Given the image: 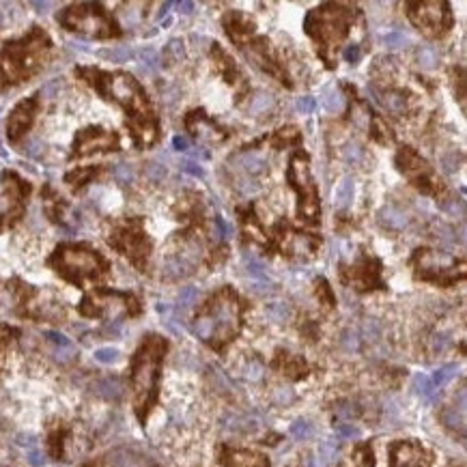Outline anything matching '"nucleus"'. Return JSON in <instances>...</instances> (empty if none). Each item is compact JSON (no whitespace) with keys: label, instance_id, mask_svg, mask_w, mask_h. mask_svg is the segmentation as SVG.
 Returning a JSON list of instances; mask_svg holds the SVG:
<instances>
[{"label":"nucleus","instance_id":"nucleus-12","mask_svg":"<svg viewBox=\"0 0 467 467\" xmlns=\"http://www.w3.org/2000/svg\"><path fill=\"white\" fill-rule=\"evenodd\" d=\"M276 368L283 370V375H287L289 379H302L308 372L306 362L297 355H291V353H280L276 357Z\"/></svg>","mask_w":467,"mask_h":467},{"label":"nucleus","instance_id":"nucleus-14","mask_svg":"<svg viewBox=\"0 0 467 467\" xmlns=\"http://www.w3.org/2000/svg\"><path fill=\"white\" fill-rule=\"evenodd\" d=\"M192 265L194 263H190L188 261V256H170V259H166V263L162 265V273L166 276V278H181V276H188L190 271H192Z\"/></svg>","mask_w":467,"mask_h":467},{"label":"nucleus","instance_id":"nucleus-25","mask_svg":"<svg viewBox=\"0 0 467 467\" xmlns=\"http://www.w3.org/2000/svg\"><path fill=\"white\" fill-rule=\"evenodd\" d=\"M418 65L422 69H433L437 65V54L433 48L429 45H422V48H418Z\"/></svg>","mask_w":467,"mask_h":467},{"label":"nucleus","instance_id":"nucleus-11","mask_svg":"<svg viewBox=\"0 0 467 467\" xmlns=\"http://www.w3.org/2000/svg\"><path fill=\"white\" fill-rule=\"evenodd\" d=\"M35 106H37L35 100H28V102H22V104L13 110L11 119H9V138H11V140H16L20 134H24V131L28 129V125L32 123Z\"/></svg>","mask_w":467,"mask_h":467},{"label":"nucleus","instance_id":"nucleus-45","mask_svg":"<svg viewBox=\"0 0 467 467\" xmlns=\"http://www.w3.org/2000/svg\"><path fill=\"white\" fill-rule=\"evenodd\" d=\"M314 108H317V102H314V97H300L297 100V110L302 112V114H310V112H314Z\"/></svg>","mask_w":467,"mask_h":467},{"label":"nucleus","instance_id":"nucleus-42","mask_svg":"<svg viewBox=\"0 0 467 467\" xmlns=\"http://www.w3.org/2000/svg\"><path fill=\"white\" fill-rule=\"evenodd\" d=\"M442 168H444V172H448V175L456 172V168H459V155H456V153L444 155V158H442Z\"/></svg>","mask_w":467,"mask_h":467},{"label":"nucleus","instance_id":"nucleus-18","mask_svg":"<svg viewBox=\"0 0 467 467\" xmlns=\"http://www.w3.org/2000/svg\"><path fill=\"white\" fill-rule=\"evenodd\" d=\"M353 467H375V454L370 444H360L353 452Z\"/></svg>","mask_w":467,"mask_h":467},{"label":"nucleus","instance_id":"nucleus-21","mask_svg":"<svg viewBox=\"0 0 467 467\" xmlns=\"http://www.w3.org/2000/svg\"><path fill=\"white\" fill-rule=\"evenodd\" d=\"M323 106L328 108L330 112H341V110L345 108V97H343V93L336 90V88H330L328 93H325V97H323Z\"/></svg>","mask_w":467,"mask_h":467},{"label":"nucleus","instance_id":"nucleus-58","mask_svg":"<svg viewBox=\"0 0 467 467\" xmlns=\"http://www.w3.org/2000/svg\"><path fill=\"white\" fill-rule=\"evenodd\" d=\"M0 22H3V13H0Z\"/></svg>","mask_w":467,"mask_h":467},{"label":"nucleus","instance_id":"nucleus-40","mask_svg":"<svg viewBox=\"0 0 467 467\" xmlns=\"http://www.w3.org/2000/svg\"><path fill=\"white\" fill-rule=\"evenodd\" d=\"M24 153L28 158H39L43 153V143H41L39 138H28L26 143H24Z\"/></svg>","mask_w":467,"mask_h":467},{"label":"nucleus","instance_id":"nucleus-56","mask_svg":"<svg viewBox=\"0 0 467 467\" xmlns=\"http://www.w3.org/2000/svg\"><path fill=\"white\" fill-rule=\"evenodd\" d=\"M30 5L32 9H37V13H48V9H52V3H41V0H35Z\"/></svg>","mask_w":467,"mask_h":467},{"label":"nucleus","instance_id":"nucleus-10","mask_svg":"<svg viewBox=\"0 0 467 467\" xmlns=\"http://www.w3.org/2000/svg\"><path fill=\"white\" fill-rule=\"evenodd\" d=\"M220 461H222L224 467H269V461L263 454L250 452V450L224 448L220 452Z\"/></svg>","mask_w":467,"mask_h":467},{"label":"nucleus","instance_id":"nucleus-31","mask_svg":"<svg viewBox=\"0 0 467 467\" xmlns=\"http://www.w3.org/2000/svg\"><path fill=\"white\" fill-rule=\"evenodd\" d=\"M291 435H293L295 439H300V442L308 439V437L312 435V427H310V422H306V420H297V422L291 425Z\"/></svg>","mask_w":467,"mask_h":467},{"label":"nucleus","instance_id":"nucleus-17","mask_svg":"<svg viewBox=\"0 0 467 467\" xmlns=\"http://www.w3.org/2000/svg\"><path fill=\"white\" fill-rule=\"evenodd\" d=\"M382 106L392 112V114H403L405 108H407V102H405V95H401V93H386V95L379 97Z\"/></svg>","mask_w":467,"mask_h":467},{"label":"nucleus","instance_id":"nucleus-28","mask_svg":"<svg viewBox=\"0 0 467 467\" xmlns=\"http://www.w3.org/2000/svg\"><path fill=\"white\" fill-rule=\"evenodd\" d=\"M265 312H267V317H269L271 321H276V323H283V321L289 317V308H287L283 302H273V304H269V306L265 308Z\"/></svg>","mask_w":467,"mask_h":467},{"label":"nucleus","instance_id":"nucleus-32","mask_svg":"<svg viewBox=\"0 0 467 467\" xmlns=\"http://www.w3.org/2000/svg\"><path fill=\"white\" fill-rule=\"evenodd\" d=\"M433 232H435V237L439 242H444V244H452L454 242V230L448 224H444V222H435L433 224Z\"/></svg>","mask_w":467,"mask_h":467},{"label":"nucleus","instance_id":"nucleus-50","mask_svg":"<svg viewBox=\"0 0 467 467\" xmlns=\"http://www.w3.org/2000/svg\"><path fill=\"white\" fill-rule=\"evenodd\" d=\"M343 57H345V61H347V63H357V61H360V57H362L360 45H357V43L349 45V48L343 52Z\"/></svg>","mask_w":467,"mask_h":467},{"label":"nucleus","instance_id":"nucleus-54","mask_svg":"<svg viewBox=\"0 0 467 467\" xmlns=\"http://www.w3.org/2000/svg\"><path fill=\"white\" fill-rule=\"evenodd\" d=\"M188 147H190L188 140H185L183 136H175V138H172V149H175V151H188Z\"/></svg>","mask_w":467,"mask_h":467},{"label":"nucleus","instance_id":"nucleus-34","mask_svg":"<svg viewBox=\"0 0 467 467\" xmlns=\"http://www.w3.org/2000/svg\"><path fill=\"white\" fill-rule=\"evenodd\" d=\"M384 43L388 45V48H392V50H398V48H403V45H407V43H409V39H407L403 32L392 30V32H388V35L384 37Z\"/></svg>","mask_w":467,"mask_h":467},{"label":"nucleus","instance_id":"nucleus-37","mask_svg":"<svg viewBox=\"0 0 467 467\" xmlns=\"http://www.w3.org/2000/svg\"><path fill=\"white\" fill-rule=\"evenodd\" d=\"M43 336L48 338L57 349H73V347H71V341H69L65 334H61V332H45Z\"/></svg>","mask_w":467,"mask_h":467},{"label":"nucleus","instance_id":"nucleus-26","mask_svg":"<svg viewBox=\"0 0 467 467\" xmlns=\"http://www.w3.org/2000/svg\"><path fill=\"white\" fill-rule=\"evenodd\" d=\"M271 106H273V97L267 95V93H259V95L252 97V102H250V112H252V114H263V112H267Z\"/></svg>","mask_w":467,"mask_h":467},{"label":"nucleus","instance_id":"nucleus-57","mask_svg":"<svg viewBox=\"0 0 467 467\" xmlns=\"http://www.w3.org/2000/svg\"><path fill=\"white\" fill-rule=\"evenodd\" d=\"M172 7V3H164L162 7H160V13H158V18H164L166 13H168V9Z\"/></svg>","mask_w":467,"mask_h":467},{"label":"nucleus","instance_id":"nucleus-6","mask_svg":"<svg viewBox=\"0 0 467 467\" xmlns=\"http://www.w3.org/2000/svg\"><path fill=\"white\" fill-rule=\"evenodd\" d=\"M390 467H431V454L418 442H396L390 446Z\"/></svg>","mask_w":467,"mask_h":467},{"label":"nucleus","instance_id":"nucleus-47","mask_svg":"<svg viewBox=\"0 0 467 467\" xmlns=\"http://www.w3.org/2000/svg\"><path fill=\"white\" fill-rule=\"evenodd\" d=\"M336 433H338V437H343V439H353V437L360 435V431H357L353 425H338V427H336Z\"/></svg>","mask_w":467,"mask_h":467},{"label":"nucleus","instance_id":"nucleus-29","mask_svg":"<svg viewBox=\"0 0 467 467\" xmlns=\"http://www.w3.org/2000/svg\"><path fill=\"white\" fill-rule=\"evenodd\" d=\"M246 267H248V273H250L254 280H259V283H267V273H265L263 263H259V261L252 259V256H246Z\"/></svg>","mask_w":467,"mask_h":467},{"label":"nucleus","instance_id":"nucleus-3","mask_svg":"<svg viewBox=\"0 0 467 467\" xmlns=\"http://www.w3.org/2000/svg\"><path fill=\"white\" fill-rule=\"evenodd\" d=\"M52 265L59 267V271L80 283L84 276H95L104 269V261L100 259L97 252H93L88 248H78V246H65L52 256Z\"/></svg>","mask_w":467,"mask_h":467},{"label":"nucleus","instance_id":"nucleus-7","mask_svg":"<svg viewBox=\"0 0 467 467\" xmlns=\"http://www.w3.org/2000/svg\"><path fill=\"white\" fill-rule=\"evenodd\" d=\"M110 95L121 102L127 110L143 106V90L136 84V80L127 73H117L110 78Z\"/></svg>","mask_w":467,"mask_h":467},{"label":"nucleus","instance_id":"nucleus-24","mask_svg":"<svg viewBox=\"0 0 467 467\" xmlns=\"http://www.w3.org/2000/svg\"><path fill=\"white\" fill-rule=\"evenodd\" d=\"M138 59H140V65H143L145 71H158V67H160V57H158V52H155L153 48L140 50Z\"/></svg>","mask_w":467,"mask_h":467},{"label":"nucleus","instance_id":"nucleus-48","mask_svg":"<svg viewBox=\"0 0 467 467\" xmlns=\"http://www.w3.org/2000/svg\"><path fill=\"white\" fill-rule=\"evenodd\" d=\"M237 190L244 194V196H250V194H254V192H259V183H254V181H248V179H244V181H240L237 183Z\"/></svg>","mask_w":467,"mask_h":467},{"label":"nucleus","instance_id":"nucleus-38","mask_svg":"<svg viewBox=\"0 0 467 467\" xmlns=\"http://www.w3.org/2000/svg\"><path fill=\"white\" fill-rule=\"evenodd\" d=\"M95 360L100 364H114L119 360V351L112 349V347H104V349H97L95 351Z\"/></svg>","mask_w":467,"mask_h":467},{"label":"nucleus","instance_id":"nucleus-19","mask_svg":"<svg viewBox=\"0 0 467 467\" xmlns=\"http://www.w3.org/2000/svg\"><path fill=\"white\" fill-rule=\"evenodd\" d=\"M100 57L106 59V61H110V63H127V61L134 57V52H131L129 48H125V45H117V48L102 50Z\"/></svg>","mask_w":467,"mask_h":467},{"label":"nucleus","instance_id":"nucleus-15","mask_svg":"<svg viewBox=\"0 0 467 467\" xmlns=\"http://www.w3.org/2000/svg\"><path fill=\"white\" fill-rule=\"evenodd\" d=\"M379 222H382L386 228H390V230H403V228L409 224L407 215H405L401 209H396V207H384V209L379 211Z\"/></svg>","mask_w":467,"mask_h":467},{"label":"nucleus","instance_id":"nucleus-13","mask_svg":"<svg viewBox=\"0 0 467 467\" xmlns=\"http://www.w3.org/2000/svg\"><path fill=\"white\" fill-rule=\"evenodd\" d=\"M232 164H235V168H240L246 177L259 175L267 166V162L261 155H256V153H242V155H237L235 160H232Z\"/></svg>","mask_w":467,"mask_h":467},{"label":"nucleus","instance_id":"nucleus-4","mask_svg":"<svg viewBox=\"0 0 467 467\" xmlns=\"http://www.w3.org/2000/svg\"><path fill=\"white\" fill-rule=\"evenodd\" d=\"M293 185L300 192V199H302V205H300V211L312 220L319 211V203H317V192H314V183L310 179V172H308V164L304 158H293L291 162V172H289Z\"/></svg>","mask_w":467,"mask_h":467},{"label":"nucleus","instance_id":"nucleus-33","mask_svg":"<svg viewBox=\"0 0 467 467\" xmlns=\"http://www.w3.org/2000/svg\"><path fill=\"white\" fill-rule=\"evenodd\" d=\"M134 177H136V172H134V166H131V164H117V166H114V179H117L119 183H131Z\"/></svg>","mask_w":467,"mask_h":467},{"label":"nucleus","instance_id":"nucleus-2","mask_svg":"<svg viewBox=\"0 0 467 467\" xmlns=\"http://www.w3.org/2000/svg\"><path fill=\"white\" fill-rule=\"evenodd\" d=\"M168 345L162 336H147L145 343L134 355L131 362V384H134V405L140 422H145L149 409L158 396V377H160V364L166 353Z\"/></svg>","mask_w":467,"mask_h":467},{"label":"nucleus","instance_id":"nucleus-43","mask_svg":"<svg viewBox=\"0 0 467 467\" xmlns=\"http://www.w3.org/2000/svg\"><path fill=\"white\" fill-rule=\"evenodd\" d=\"M59 90H61V80H52L41 88V95L48 97V100H54L59 95Z\"/></svg>","mask_w":467,"mask_h":467},{"label":"nucleus","instance_id":"nucleus-1","mask_svg":"<svg viewBox=\"0 0 467 467\" xmlns=\"http://www.w3.org/2000/svg\"><path fill=\"white\" fill-rule=\"evenodd\" d=\"M194 334L209 347L222 351L242 330V304L230 289L211 297L209 306L196 317Z\"/></svg>","mask_w":467,"mask_h":467},{"label":"nucleus","instance_id":"nucleus-36","mask_svg":"<svg viewBox=\"0 0 467 467\" xmlns=\"http://www.w3.org/2000/svg\"><path fill=\"white\" fill-rule=\"evenodd\" d=\"M196 297H199V291L194 287H183L179 291V306L181 308H190L196 302Z\"/></svg>","mask_w":467,"mask_h":467},{"label":"nucleus","instance_id":"nucleus-35","mask_svg":"<svg viewBox=\"0 0 467 467\" xmlns=\"http://www.w3.org/2000/svg\"><path fill=\"white\" fill-rule=\"evenodd\" d=\"M343 155H345V160H347L349 164H360V162L364 160V149H362L360 145H355V143H349V145L345 147Z\"/></svg>","mask_w":467,"mask_h":467},{"label":"nucleus","instance_id":"nucleus-55","mask_svg":"<svg viewBox=\"0 0 467 467\" xmlns=\"http://www.w3.org/2000/svg\"><path fill=\"white\" fill-rule=\"evenodd\" d=\"M177 7H179V11H181L183 16H192V13H194V9H196V5H194V3H185V0H183V3H179Z\"/></svg>","mask_w":467,"mask_h":467},{"label":"nucleus","instance_id":"nucleus-46","mask_svg":"<svg viewBox=\"0 0 467 467\" xmlns=\"http://www.w3.org/2000/svg\"><path fill=\"white\" fill-rule=\"evenodd\" d=\"M213 226H215V237H218V240H224L226 235H230V226H228L220 215H215Z\"/></svg>","mask_w":467,"mask_h":467},{"label":"nucleus","instance_id":"nucleus-44","mask_svg":"<svg viewBox=\"0 0 467 467\" xmlns=\"http://www.w3.org/2000/svg\"><path fill=\"white\" fill-rule=\"evenodd\" d=\"M341 345L347 349V351H353V349H357L360 347V341H357V334L355 332H345L343 334V338H341Z\"/></svg>","mask_w":467,"mask_h":467},{"label":"nucleus","instance_id":"nucleus-16","mask_svg":"<svg viewBox=\"0 0 467 467\" xmlns=\"http://www.w3.org/2000/svg\"><path fill=\"white\" fill-rule=\"evenodd\" d=\"M351 201H353V179L345 177L338 183V188L334 190V205L338 211H345L351 205Z\"/></svg>","mask_w":467,"mask_h":467},{"label":"nucleus","instance_id":"nucleus-5","mask_svg":"<svg viewBox=\"0 0 467 467\" xmlns=\"http://www.w3.org/2000/svg\"><path fill=\"white\" fill-rule=\"evenodd\" d=\"M415 11H411V20L415 22V26H420V30H425L427 35H439L448 24H450V16H448V7L444 3H425V5H413Z\"/></svg>","mask_w":467,"mask_h":467},{"label":"nucleus","instance_id":"nucleus-53","mask_svg":"<svg viewBox=\"0 0 467 467\" xmlns=\"http://www.w3.org/2000/svg\"><path fill=\"white\" fill-rule=\"evenodd\" d=\"M28 463L32 465V467H41L43 465V454L39 452V450H28Z\"/></svg>","mask_w":467,"mask_h":467},{"label":"nucleus","instance_id":"nucleus-20","mask_svg":"<svg viewBox=\"0 0 467 467\" xmlns=\"http://www.w3.org/2000/svg\"><path fill=\"white\" fill-rule=\"evenodd\" d=\"M95 392L104 398H119L121 396V384L117 379H102L95 384Z\"/></svg>","mask_w":467,"mask_h":467},{"label":"nucleus","instance_id":"nucleus-23","mask_svg":"<svg viewBox=\"0 0 467 467\" xmlns=\"http://www.w3.org/2000/svg\"><path fill=\"white\" fill-rule=\"evenodd\" d=\"M413 390H415V394L425 396V398H433V394H435V386L427 375H415L413 377Z\"/></svg>","mask_w":467,"mask_h":467},{"label":"nucleus","instance_id":"nucleus-51","mask_svg":"<svg viewBox=\"0 0 467 467\" xmlns=\"http://www.w3.org/2000/svg\"><path fill=\"white\" fill-rule=\"evenodd\" d=\"M330 463L325 461L319 452H314V454H310L308 459H306V467H328Z\"/></svg>","mask_w":467,"mask_h":467},{"label":"nucleus","instance_id":"nucleus-8","mask_svg":"<svg viewBox=\"0 0 467 467\" xmlns=\"http://www.w3.org/2000/svg\"><path fill=\"white\" fill-rule=\"evenodd\" d=\"M69 28L73 30H82L88 35H108L104 28H108V24L104 22V18L97 11H80V9H69L67 18L63 20Z\"/></svg>","mask_w":467,"mask_h":467},{"label":"nucleus","instance_id":"nucleus-9","mask_svg":"<svg viewBox=\"0 0 467 467\" xmlns=\"http://www.w3.org/2000/svg\"><path fill=\"white\" fill-rule=\"evenodd\" d=\"M110 147H117V138L104 129H86L84 134H80L78 143H76V149H78V155H86V153H93V151H104V149H110Z\"/></svg>","mask_w":467,"mask_h":467},{"label":"nucleus","instance_id":"nucleus-39","mask_svg":"<svg viewBox=\"0 0 467 467\" xmlns=\"http://www.w3.org/2000/svg\"><path fill=\"white\" fill-rule=\"evenodd\" d=\"M145 175H147V179H149V181L158 183V181H162V179L166 177V168H164L162 164H155V162H151V164H147V168H145Z\"/></svg>","mask_w":467,"mask_h":467},{"label":"nucleus","instance_id":"nucleus-41","mask_svg":"<svg viewBox=\"0 0 467 467\" xmlns=\"http://www.w3.org/2000/svg\"><path fill=\"white\" fill-rule=\"evenodd\" d=\"M181 170H183L185 175H190V177H196V179L205 177L203 166H201V164H196V162H192V160H185V162L181 164Z\"/></svg>","mask_w":467,"mask_h":467},{"label":"nucleus","instance_id":"nucleus-30","mask_svg":"<svg viewBox=\"0 0 467 467\" xmlns=\"http://www.w3.org/2000/svg\"><path fill=\"white\" fill-rule=\"evenodd\" d=\"M442 420L448 429H459L463 431V425H465V415H456V409H448L442 413Z\"/></svg>","mask_w":467,"mask_h":467},{"label":"nucleus","instance_id":"nucleus-49","mask_svg":"<svg viewBox=\"0 0 467 467\" xmlns=\"http://www.w3.org/2000/svg\"><path fill=\"white\" fill-rule=\"evenodd\" d=\"M110 463H112L114 467H129V465H131V459L127 456V452L119 450V452H114V454L110 456Z\"/></svg>","mask_w":467,"mask_h":467},{"label":"nucleus","instance_id":"nucleus-22","mask_svg":"<svg viewBox=\"0 0 467 467\" xmlns=\"http://www.w3.org/2000/svg\"><path fill=\"white\" fill-rule=\"evenodd\" d=\"M183 43L181 39H172L168 45H166V52H164V61L168 65H175V63H181L183 61Z\"/></svg>","mask_w":467,"mask_h":467},{"label":"nucleus","instance_id":"nucleus-27","mask_svg":"<svg viewBox=\"0 0 467 467\" xmlns=\"http://www.w3.org/2000/svg\"><path fill=\"white\" fill-rule=\"evenodd\" d=\"M456 375V366L454 364H448V366H442L439 370H435V375H433V386L437 388V386H446L452 377Z\"/></svg>","mask_w":467,"mask_h":467},{"label":"nucleus","instance_id":"nucleus-52","mask_svg":"<svg viewBox=\"0 0 467 467\" xmlns=\"http://www.w3.org/2000/svg\"><path fill=\"white\" fill-rule=\"evenodd\" d=\"M261 372H263V366L256 364V362H250V364L246 366V377H250V379H259Z\"/></svg>","mask_w":467,"mask_h":467}]
</instances>
